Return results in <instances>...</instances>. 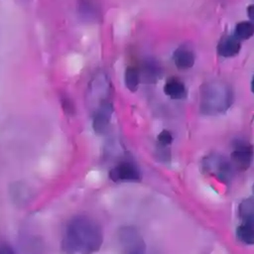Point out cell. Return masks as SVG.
<instances>
[{
	"instance_id": "1",
	"label": "cell",
	"mask_w": 254,
	"mask_h": 254,
	"mask_svg": "<svg viewBox=\"0 0 254 254\" xmlns=\"http://www.w3.org/2000/svg\"><path fill=\"white\" fill-rule=\"evenodd\" d=\"M103 242L100 225L92 217L79 214L73 216L66 224L62 241L65 254H93Z\"/></svg>"
},
{
	"instance_id": "2",
	"label": "cell",
	"mask_w": 254,
	"mask_h": 254,
	"mask_svg": "<svg viewBox=\"0 0 254 254\" xmlns=\"http://www.w3.org/2000/svg\"><path fill=\"white\" fill-rule=\"evenodd\" d=\"M232 100L230 88L221 83L205 84L200 93V109L206 114L223 112Z\"/></svg>"
},
{
	"instance_id": "3",
	"label": "cell",
	"mask_w": 254,
	"mask_h": 254,
	"mask_svg": "<svg viewBox=\"0 0 254 254\" xmlns=\"http://www.w3.org/2000/svg\"><path fill=\"white\" fill-rule=\"evenodd\" d=\"M254 157L253 146L241 139H237L233 143V151L230 155V162L235 170L246 171L252 164Z\"/></svg>"
},
{
	"instance_id": "4",
	"label": "cell",
	"mask_w": 254,
	"mask_h": 254,
	"mask_svg": "<svg viewBox=\"0 0 254 254\" xmlns=\"http://www.w3.org/2000/svg\"><path fill=\"white\" fill-rule=\"evenodd\" d=\"M109 178L114 183L129 182L138 183L142 175L138 166L132 161H122L109 171Z\"/></svg>"
},
{
	"instance_id": "5",
	"label": "cell",
	"mask_w": 254,
	"mask_h": 254,
	"mask_svg": "<svg viewBox=\"0 0 254 254\" xmlns=\"http://www.w3.org/2000/svg\"><path fill=\"white\" fill-rule=\"evenodd\" d=\"M119 239L125 254H146V247L139 233L132 226H125L119 231Z\"/></svg>"
},
{
	"instance_id": "6",
	"label": "cell",
	"mask_w": 254,
	"mask_h": 254,
	"mask_svg": "<svg viewBox=\"0 0 254 254\" xmlns=\"http://www.w3.org/2000/svg\"><path fill=\"white\" fill-rule=\"evenodd\" d=\"M204 166L207 170L211 171L219 181L223 183H228L231 180L233 171L235 170L230 161L223 157L217 156L207 158Z\"/></svg>"
},
{
	"instance_id": "7",
	"label": "cell",
	"mask_w": 254,
	"mask_h": 254,
	"mask_svg": "<svg viewBox=\"0 0 254 254\" xmlns=\"http://www.w3.org/2000/svg\"><path fill=\"white\" fill-rule=\"evenodd\" d=\"M112 113L113 105L109 100H105L97 106L92 119V128L97 135H103L106 133Z\"/></svg>"
},
{
	"instance_id": "8",
	"label": "cell",
	"mask_w": 254,
	"mask_h": 254,
	"mask_svg": "<svg viewBox=\"0 0 254 254\" xmlns=\"http://www.w3.org/2000/svg\"><path fill=\"white\" fill-rule=\"evenodd\" d=\"M79 19L87 24L98 23L101 19V6L98 0H79L77 3Z\"/></svg>"
},
{
	"instance_id": "9",
	"label": "cell",
	"mask_w": 254,
	"mask_h": 254,
	"mask_svg": "<svg viewBox=\"0 0 254 254\" xmlns=\"http://www.w3.org/2000/svg\"><path fill=\"white\" fill-rule=\"evenodd\" d=\"M194 54L187 46L179 47L173 54V61L178 69L187 70L194 64Z\"/></svg>"
},
{
	"instance_id": "10",
	"label": "cell",
	"mask_w": 254,
	"mask_h": 254,
	"mask_svg": "<svg viewBox=\"0 0 254 254\" xmlns=\"http://www.w3.org/2000/svg\"><path fill=\"white\" fill-rule=\"evenodd\" d=\"M241 49L240 41L234 36L223 37L217 45V53L223 58H231L236 56Z\"/></svg>"
},
{
	"instance_id": "11",
	"label": "cell",
	"mask_w": 254,
	"mask_h": 254,
	"mask_svg": "<svg viewBox=\"0 0 254 254\" xmlns=\"http://www.w3.org/2000/svg\"><path fill=\"white\" fill-rule=\"evenodd\" d=\"M164 93L172 99H185L188 90L185 83L177 77H170L164 85Z\"/></svg>"
},
{
	"instance_id": "12",
	"label": "cell",
	"mask_w": 254,
	"mask_h": 254,
	"mask_svg": "<svg viewBox=\"0 0 254 254\" xmlns=\"http://www.w3.org/2000/svg\"><path fill=\"white\" fill-rule=\"evenodd\" d=\"M238 213L243 222L254 226V198L243 199L238 206Z\"/></svg>"
},
{
	"instance_id": "13",
	"label": "cell",
	"mask_w": 254,
	"mask_h": 254,
	"mask_svg": "<svg viewBox=\"0 0 254 254\" xmlns=\"http://www.w3.org/2000/svg\"><path fill=\"white\" fill-rule=\"evenodd\" d=\"M141 80H145L147 82H154L157 80L160 74V67L159 65L153 62V61H147L143 66L142 69L139 70Z\"/></svg>"
},
{
	"instance_id": "14",
	"label": "cell",
	"mask_w": 254,
	"mask_h": 254,
	"mask_svg": "<svg viewBox=\"0 0 254 254\" xmlns=\"http://www.w3.org/2000/svg\"><path fill=\"white\" fill-rule=\"evenodd\" d=\"M124 81L127 89L131 92L137 91L141 82V76L139 69L134 66H128L124 73Z\"/></svg>"
},
{
	"instance_id": "15",
	"label": "cell",
	"mask_w": 254,
	"mask_h": 254,
	"mask_svg": "<svg viewBox=\"0 0 254 254\" xmlns=\"http://www.w3.org/2000/svg\"><path fill=\"white\" fill-rule=\"evenodd\" d=\"M236 238L246 244V245H254V226L248 223H241L236 227Z\"/></svg>"
},
{
	"instance_id": "16",
	"label": "cell",
	"mask_w": 254,
	"mask_h": 254,
	"mask_svg": "<svg viewBox=\"0 0 254 254\" xmlns=\"http://www.w3.org/2000/svg\"><path fill=\"white\" fill-rule=\"evenodd\" d=\"M254 36V23L251 21H242L236 24L234 37L240 40H248Z\"/></svg>"
},
{
	"instance_id": "17",
	"label": "cell",
	"mask_w": 254,
	"mask_h": 254,
	"mask_svg": "<svg viewBox=\"0 0 254 254\" xmlns=\"http://www.w3.org/2000/svg\"><path fill=\"white\" fill-rule=\"evenodd\" d=\"M173 140H174L173 135L169 130H162L157 136V141L159 146L169 147L172 144Z\"/></svg>"
},
{
	"instance_id": "18",
	"label": "cell",
	"mask_w": 254,
	"mask_h": 254,
	"mask_svg": "<svg viewBox=\"0 0 254 254\" xmlns=\"http://www.w3.org/2000/svg\"><path fill=\"white\" fill-rule=\"evenodd\" d=\"M62 106H63V109L65 112V114H68V115H72L73 114L74 106H73V103L70 101L69 98H67V97L63 98Z\"/></svg>"
},
{
	"instance_id": "19",
	"label": "cell",
	"mask_w": 254,
	"mask_h": 254,
	"mask_svg": "<svg viewBox=\"0 0 254 254\" xmlns=\"http://www.w3.org/2000/svg\"><path fill=\"white\" fill-rule=\"evenodd\" d=\"M0 254H15L14 250L7 244L0 245Z\"/></svg>"
},
{
	"instance_id": "20",
	"label": "cell",
	"mask_w": 254,
	"mask_h": 254,
	"mask_svg": "<svg viewBox=\"0 0 254 254\" xmlns=\"http://www.w3.org/2000/svg\"><path fill=\"white\" fill-rule=\"evenodd\" d=\"M247 15H248L249 19L251 20V22L254 23V4L248 6V8H247Z\"/></svg>"
},
{
	"instance_id": "21",
	"label": "cell",
	"mask_w": 254,
	"mask_h": 254,
	"mask_svg": "<svg viewBox=\"0 0 254 254\" xmlns=\"http://www.w3.org/2000/svg\"><path fill=\"white\" fill-rule=\"evenodd\" d=\"M251 90H252V92L254 93V75H253L252 80H251Z\"/></svg>"
},
{
	"instance_id": "22",
	"label": "cell",
	"mask_w": 254,
	"mask_h": 254,
	"mask_svg": "<svg viewBox=\"0 0 254 254\" xmlns=\"http://www.w3.org/2000/svg\"><path fill=\"white\" fill-rule=\"evenodd\" d=\"M253 192H254V186H253Z\"/></svg>"
}]
</instances>
